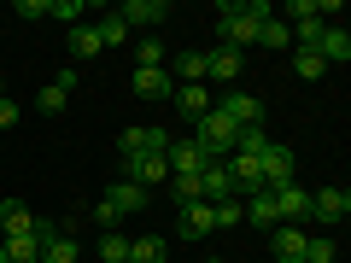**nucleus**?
I'll use <instances>...</instances> for the list:
<instances>
[{
  "mask_svg": "<svg viewBox=\"0 0 351 263\" xmlns=\"http://www.w3.org/2000/svg\"><path fill=\"white\" fill-rule=\"evenodd\" d=\"M263 18H276L263 0H246V6H234V0H223L217 6V36H223V47H234V53H246L252 41H258V24Z\"/></svg>",
  "mask_w": 351,
  "mask_h": 263,
  "instance_id": "nucleus-1",
  "label": "nucleus"
},
{
  "mask_svg": "<svg viewBox=\"0 0 351 263\" xmlns=\"http://www.w3.org/2000/svg\"><path fill=\"white\" fill-rule=\"evenodd\" d=\"M147 205H152V193H141V188H129V181H117V188H106V199L94 205V223H100V228H117L123 216L147 211Z\"/></svg>",
  "mask_w": 351,
  "mask_h": 263,
  "instance_id": "nucleus-2",
  "label": "nucleus"
},
{
  "mask_svg": "<svg viewBox=\"0 0 351 263\" xmlns=\"http://www.w3.org/2000/svg\"><path fill=\"white\" fill-rule=\"evenodd\" d=\"M193 129H199V135H193V147H199V152H205V158H211V164H223L228 152H234V123H228V117L205 112V117H199V123H193Z\"/></svg>",
  "mask_w": 351,
  "mask_h": 263,
  "instance_id": "nucleus-3",
  "label": "nucleus"
},
{
  "mask_svg": "<svg viewBox=\"0 0 351 263\" xmlns=\"http://www.w3.org/2000/svg\"><path fill=\"white\" fill-rule=\"evenodd\" d=\"M164 175H170V164H164L158 152H129V158H123V181H129V188H141V193H152Z\"/></svg>",
  "mask_w": 351,
  "mask_h": 263,
  "instance_id": "nucleus-4",
  "label": "nucleus"
},
{
  "mask_svg": "<svg viewBox=\"0 0 351 263\" xmlns=\"http://www.w3.org/2000/svg\"><path fill=\"white\" fill-rule=\"evenodd\" d=\"M211 112H217V117H228L234 129H263V100H258V94H240V88L228 94V100H217Z\"/></svg>",
  "mask_w": 351,
  "mask_h": 263,
  "instance_id": "nucleus-5",
  "label": "nucleus"
},
{
  "mask_svg": "<svg viewBox=\"0 0 351 263\" xmlns=\"http://www.w3.org/2000/svg\"><path fill=\"white\" fill-rule=\"evenodd\" d=\"M117 152H123V158H129V152H158V158H164V152H170V135H164L158 123H135V129L117 135Z\"/></svg>",
  "mask_w": 351,
  "mask_h": 263,
  "instance_id": "nucleus-6",
  "label": "nucleus"
},
{
  "mask_svg": "<svg viewBox=\"0 0 351 263\" xmlns=\"http://www.w3.org/2000/svg\"><path fill=\"white\" fill-rule=\"evenodd\" d=\"M258 175H263V188H287L293 181V147H263V158H258Z\"/></svg>",
  "mask_w": 351,
  "mask_h": 263,
  "instance_id": "nucleus-7",
  "label": "nucleus"
},
{
  "mask_svg": "<svg viewBox=\"0 0 351 263\" xmlns=\"http://www.w3.org/2000/svg\"><path fill=\"white\" fill-rule=\"evenodd\" d=\"M117 18H123V29L135 36V29H158V18H170V6H164V0H123Z\"/></svg>",
  "mask_w": 351,
  "mask_h": 263,
  "instance_id": "nucleus-8",
  "label": "nucleus"
},
{
  "mask_svg": "<svg viewBox=\"0 0 351 263\" xmlns=\"http://www.w3.org/2000/svg\"><path fill=\"white\" fill-rule=\"evenodd\" d=\"M269 199H276V216H281V223H293V228L311 216V193H304L299 181H287V188H269Z\"/></svg>",
  "mask_w": 351,
  "mask_h": 263,
  "instance_id": "nucleus-9",
  "label": "nucleus"
},
{
  "mask_svg": "<svg viewBox=\"0 0 351 263\" xmlns=\"http://www.w3.org/2000/svg\"><path fill=\"white\" fill-rule=\"evenodd\" d=\"M199 199H205V205L240 199V193H234V175H228V164H205V170H199Z\"/></svg>",
  "mask_w": 351,
  "mask_h": 263,
  "instance_id": "nucleus-10",
  "label": "nucleus"
},
{
  "mask_svg": "<svg viewBox=\"0 0 351 263\" xmlns=\"http://www.w3.org/2000/svg\"><path fill=\"white\" fill-rule=\"evenodd\" d=\"M176 234H182V240H205V234H217V216H211V205H205V199L182 205V216H176Z\"/></svg>",
  "mask_w": 351,
  "mask_h": 263,
  "instance_id": "nucleus-11",
  "label": "nucleus"
},
{
  "mask_svg": "<svg viewBox=\"0 0 351 263\" xmlns=\"http://www.w3.org/2000/svg\"><path fill=\"white\" fill-rule=\"evenodd\" d=\"M269 246H276V258H281V263H304V246H311V234H304V228H293V223H276V228H269Z\"/></svg>",
  "mask_w": 351,
  "mask_h": 263,
  "instance_id": "nucleus-12",
  "label": "nucleus"
},
{
  "mask_svg": "<svg viewBox=\"0 0 351 263\" xmlns=\"http://www.w3.org/2000/svg\"><path fill=\"white\" fill-rule=\"evenodd\" d=\"M346 211H351V193H346V188L311 193V216H316V223H346Z\"/></svg>",
  "mask_w": 351,
  "mask_h": 263,
  "instance_id": "nucleus-13",
  "label": "nucleus"
},
{
  "mask_svg": "<svg viewBox=\"0 0 351 263\" xmlns=\"http://www.w3.org/2000/svg\"><path fill=\"white\" fill-rule=\"evenodd\" d=\"M240 71H246V53H234V47H211L205 53V76H211V82H234Z\"/></svg>",
  "mask_w": 351,
  "mask_h": 263,
  "instance_id": "nucleus-14",
  "label": "nucleus"
},
{
  "mask_svg": "<svg viewBox=\"0 0 351 263\" xmlns=\"http://www.w3.org/2000/svg\"><path fill=\"white\" fill-rule=\"evenodd\" d=\"M164 164H170V175H199V170H205L211 158H205V152L193 147V140H170V152H164Z\"/></svg>",
  "mask_w": 351,
  "mask_h": 263,
  "instance_id": "nucleus-15",
  "label": "nucleus"
},
{
  "mask_svg": "<svg viewBox=\"0 0 351 263\" xmlns=\"http://www.w3.org/2000/svg\"><path fill=\"white\" fill-rule=\"evenodd\" d=\"M170 100H176V112L188 117V123H199V117L211 112V88H205V82H193V88H176Z\"/></svg>",
  "mask_w": 351,
  "mask_h": 263,
  "instance_id": "nucleus-16",
  "label": "nucleus"
},
{
  "mask_svg": "<svg viewBox=\"0 0 351 263\" xmlns=\"http://www.w3.org/2000/svg\"><path fill=\"white\" fill-rule=\"evenodd\" d=\"M240 211H246L252 228H276V223H281V216H276V199H269V188L246 193V199H240Z\"/></svg>",
  "mask_w": 351,
  "mask_h": 263,
  "instance_id": "nucleus-17",
  "label": "nucleus"
},
{
  "mask_svg": "<svg viewBox=\"0 0 351 263\" xmlns=\"http://www.w3.org/2000/svg\"><path fill=\"white\" fill-rule=\"evenodd\" d=\"M135 94H141V100H170L176 82H170V71H164V64H158V71H135Z\"/></svg>",
  "mask_w": 351,
  "mask_h": 263,
  "instance_id": "nucleus-18",
  "label": "nucleus"
},
{
  "mask_svg": "<svg viewBox=\"0 0 351 263\" xmlns=\"http://www.w3.org/2000/svg\"><path fill=\"white\" fill-rule=\"evenodd\" d=\"M316 53H322V64H346V59H351V36H346L339 24H328L322 41H316Z\"/></svg>",
  "mask_w": 351,
  "mask_h": 263,
  "instance_id": "nucleus-19",
  "label": "nucleus"
},
{
  "mask_svg": "<svg viewBox=\"0 0 351 263\" xmlns=\"http://www.w3.org/2000/svg\"><path fill=\"white\" fill-rule=\"evenodd\" d=\"M0 263H41L36 234H6V246H0Z\"/></svg>",
  "mask_w": 351,
  "mask_h": 263,
  "instance_id": "nucleus-20",
  "label": "nucleus"
},
{
  "mask_svg": "<svg viewBox=\"0 0 351 263\" xmlns=\"http://www.w3.org/2000/svg\"><path fill=\"white\" fill-rule=\"evenodd\" d=\"M0 234H36V216H29V205H18V199L0 205Z\"/></svg>",
  "mask_w": 351,
  "mask_h": 263,
  "instance_id": "nucleus-21",
  "label": "nucleus"
},
{
  "mask_svg": "<svg viewBox=\"0 0 351 263\" xmlns=\"http://www.w3.org/2000/svg\"><path fill=\"white\" fill-rule=\"evenodd\" d=\"M170 82H176V88L205 82V53H199V47H193V53H182V59H176V71H170Z\"/></svg>",
  "mask_w": 351,
  "mask_h": 263,
  "instance_id": "nucleus-22",
  "label": "nucleus"
},
{
  "mask_svg": "<svg viewBox=\"0 0 351 263\" xmlns=\"http://www.w3.org/2000/svg\"><path fill=\"white\" fill-rule=\"evenodd\" d=\"M170 258V246H164L158 234H141V240H129V263H164Z\"/></svg>",
  "mask_w": 351,
  "mask_h": 263,
  "instance_id": "nucleus-23",
  "label": "nucleus"
},
{
  "mask_svg": "<svg viewBox=\"0 0 351 263\" xmlns=\"http://www.w3.org/2000/svg\"><path fill=\"white\" fill-rule=\"evenodd\" d=\"M263 147H269L263 129H234V152L228 158H263Z\"/></svg>",
  "mask_w": 351,
  "mask_h": 263,
  "instance_id": "nucleus-24",
  "label": "nucleus"
},
{
  "mask_svg": "<svg viewBox=\"0 0 351 263\" xmlns=\"http://www.w3.org/2000/svg\"><path fill=\"white\" fill-rule=\"evenodd\" d=\"M76 258H82V246H76L71 234H53L47 246H41V263H76Z\"/></svg>",
  "mask_w": 351,
  "mask_h": 263,
  "instance_id": "nucleus-25",
  "label": "nucleus"
},
{
  "mask_svg": "<svg viewBox=\"0 0 351 263\" xmlns=\"http://www.w3.org/2000/svg\"><path fill=\"white\" fill-rule=\"evenodd\" d=\"M71 59H100V36H94V24H76L71 29Z\"/></svg>",
  "mask_w": 351,
  "mask_h": 263,
  "instance_id": "nucleus-26",
  "label": "nucleus"
},
{
  "mask_svg": "<svg viewBox=\"0 0 351 263\" xmlns=\"http://www.w3.org/2000/svg\"><path fill=\"white\" fill-rule=\"evenodd\" d=\"M94 36H100V53H106V47H123L129 29H123V18H117V12H106L100 24H94Z\"/></svg>",
  "mask_w": 351,
  "mask_h": 263,
  "instance_id": "nucleus-27",
  "label": "nucleus"
},
{
  "mask_svg": "<svg viewBox=\"0 0 351 263\" xmlns=\"http://www.w3.org/2000/svg\"><path fill=\"white\" fill-rule=\"evenodd\" d=\"M287 41H293L287 18H263V24H258V47H287Z\"/></svg>",
  "mask_w": 351,
  "mask_h": 263,
  "instance_id": "nucleus-28",
  "label": "nucleus"
},
{
  "mask_svg": "<svg viewBox=\"0 0 351 263\" xmlns=\"http://www.w3.org/2000/svg\"><path fill=\"white\" fill-rule=\"evenodd\" d=\"M293 71H299L304 82H316V76H328V64H322V53H316V47H299V53H293Z\"/></svg>",
  "mask_w": 351,
  "mask_h": 263,
  "instance_id": "nucleus-29",
  "label": "nucleus"
},
{
  "mask_svg": "<svg viewBox=\"0 0 351 263\" xmlns=\"http://www.w3.org/2000/svg\"><path fill=\"white\" fill-rule=\"evenodd\" d=\"M164 64V41L158 36H141V47H135V71H158Z\"/></svg>",
  "mask_w": 351,
  "mask_h": 263,
  "instance_id": "nucleus-30",
  "label": "nucleus"
},
{
  "mask_svg": "<svg viewBox=\"0 0 351 263\" xmlns=\"http://www.w3.org/2000/svg\"><path fill=\"white\" fill-rule=\"evenodd\" d=\"M100 263H129V240L117 234V228H106V234H100Z\"/></svg>",
  "mask_w": 351,
  "mask_h": 263,
  "instance_id": "nucleus-31",
  "label": "nucleus"
},
{
  "mask_svg": "<svg viewBox=\"0 0 351 263\" xmlns=\"http://www.w3.org/2000/svg\"><path fill=\"white\" fill-rule=\"evenodd\" d=\"M64 100H71V94H64L59 82H47V88H41V94H36V112H47V117H59V112H64Z\"/></svg>",
  "mask_w": 351,
  "mask_h": 263,
  "instance_id": "nucleus-32",
  "label": "nucleus"
},
{
  "mask_svg": "<svg viewBox=\"0 0 351 263\" xmlns=\"http://www.w3.org/2000/svg\"><path fill=\"white\" fill-rule=\"evenodd\" d=\"M82 12H88L82 0H47V18H59V24H71V29H76V18H82Z\"/></svg>",
  "mask_w": 351,
  "mask_h": 263,
  "instance_id": "nucleus-33",
  "label": "nucleus"
},
{
  "mask_svg": "<svg viewBox=\"0 0 351 263\" xmlns=\"http://www.w3.org/2000/svg\"><path fill=\"white\" fill-rule=\"evenodd\" d=\"M211 216H217V228H240V223H246L240 199H223V205H211Z\"/></svg>",
  "mask_w": 351,
  "mask_h": 263,
  "instance_id": "nucleus-34",
  "label": "nucleus"
},
{
  "mask_svg": "<svg viewBox=\"0 0 351 263\" xmlns=\"http://www.w3.org/2000/svg\"><path fill=\"white\" fill-rule=\"evenodd\" d=\"M18 18H47V0H18Z\"/></svg>",
  "mask_w": 351,
  "mask_h": 263,
  "instance_id": "nucleus-35",
  "label": "nucleus"
},
{
  "mask_svg": "<svg viewBox=\"0 0 351 263\" xmlns=\"http://www.w3.org/2000/svg\"><path fill=\"white\" fill-rule=\"evenodd\" d=\"M12 123H18V105L6 100V94H0V129H12Z\"/></svg>",
  "mask_w": 351,
  "mask_h": 263,
  "instance_id": "nucleus-36",
  "label": "nucleus"
},
{
  "mask_svg": "<svg viewBox=\"0 0 351 263\" xmlns=\"http://www.w3.org/2000/svg\"><path fill=\"white\" fill-rule=\"evenodd\" d=\"M0 94H6V76H0Z\"/></svg>",
  "mask_w": 351,
  "mask_h": 263,
  "instance_id": "nucleus-37",
  "label": "nucleus"
},
{
  "mask_svg": "<svg viewBox=\"0 0 351 263\" xmlns=\"http://www.w3.org/2000/svg\"><path fill=\"white\" fill-rule=\"evenodd\" d=\"M205 263H223V258H205Z\"/></svg>",
  "mask_w": 351,
  "mask_h": 263,
  "instance_id": "nucleus-38",
  "label": "nucleus"
}]
</instances>
